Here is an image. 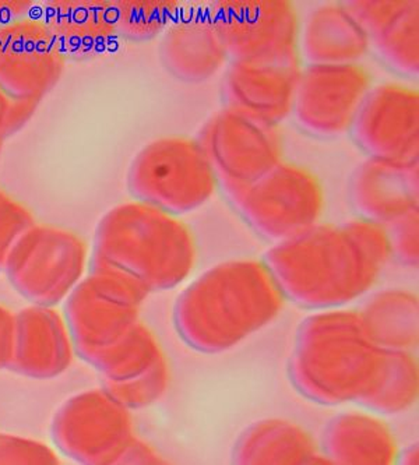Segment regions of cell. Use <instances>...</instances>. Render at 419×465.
Masks as SVG:
<instances>
[{
  "label": "cell",
  "mask_w": 419,
  "mask_h": 465,
  "mask_svg": "<svg viewBox=\"0 0 419 465\" xmlns=\"http://www.w3.org/2000/svg\"><path fill=\"white\" fill-rule=\"evenodd\" d=\"M58 457L46 444L0 433V464H56Z\"/></svg>",
  "instance_id": "30"
},
{
  "label": "cell",
  "mask_w": 419,
  "mask_h": 465,
  "mask_svg": "<svg viewBox=\"0 0 419 465\" xmlns=\"http://www.w3.org/2000/svg\"><path fill=\"white\" fill-rule=\"evenodd\" d=\"M197 142L226 196L246 188L283 163L278 126L247 118L225 106L205 122Z\"/></svg>",
  "instance_id": "11"
},
{
  "label": "cell",
  "mask_w": 419,
  "mask_h": 465,
  "mask_svg": "<svg viewBox=\"0 0 419 465\" xmlns=\"http://www.w3.org/2000/svg\"><path fill=\"white\" fill-rule=\"evenodd\" d=\"M163 357L155 332L139 322L125 339L101 353L90 366L100 373L101 381H125L143 375Z\"/></svg>",
  "instance_id": "25"
},
{
  "label": "cell",
  "mask_w": 419,
  "mask_h": 465,
  "mask_svg": "<svg viewBox=\"0 0 419 465\" xmlns=\"http://www.w3.org/2000/svg\"><path fill=\"white\" fill-rule=\"evenodd\" d=\"M40 103L38 101L12 100L9 114V137L30 122Z\"/></svg>",
  "instance_id": "33"
},
{
  "label": "cell",
  "mask_w": 419,
  "mask_h": 465,
  "mask_svg": "<svg viewBox=\"0 0 419 465\" xmlns=\"http://www.w3.org/2000/svg\"><path fill=\"white\" fill-rule=\"evenodd\" d=\"M351 132L369 157L418 160V90L402 83L374 85L362 103Z\"/></svg>",
  "instance_id": "14"
},
{
  "label": "cell",
  "mask_w": 419,
  "mask_h": 465,
  "mask_svg": "<svg viewBox=\"0 0 419 465\" xmlns=\"http://www.w3.org/2000/svg\"><path fill=\"white\" fill-rule=\"evenodd\" d=\"M5 199H6V194L4 192L0 191V206L4 204Z\"/></svg>",
  "instance_id": "38"
},
{
  "label": "cell",
  "mask_w": 419,
  "mask_h": 465,
  "mask_svg": "<svg viewBox=\"0 0 419 465\" xmlns=\"http://www.w3.org/2000/svg\"><path fill=\"white\" fill-rule=\"evenodd\" d=\"M418 397V363L410 351L389 350V368L384 383L362 407L379 414H400Z\"/></svg>",
  "instance_id": "27"
},
{
  "label": "cell",
  "mask_w": 419,
  "mask_h": 465,
  "mask_svg": "<svg viewBox=\"0 0 419 465\" xmlns=\"http://www.w3.org/2000/svg\"><path fill=\"white\" fill-rule=\"evenodd\" d=\"M345 5L365 28L377 54L398 73L418 77V0H355Z\"/></svg>",
  "instance_id": "19"
},
{
  "label": "cell",
  "mask_w": 419,
  "mask_h": 465,
  "mask_svg": "<svg viewBox=\"0 0 419 465\" xmlns=\"http://www.w3.org/2000/svg\"><path fill=\"white\" fill-rule=\"evenodd\" d=\"M228 199L247 224L270 241L281 242L319 224L324 192L304 166L281 163Z\"/></svg>",
  "instance_id": "8"
},
{
  "label": "cell",
  "mask_w": 419,
  "mask_h": 465,
  "mask_svg": "<svg viewBox=\"0 0 419 465\" xmlns=\"http://www.w3.org/2000/svg\"><path fill=\"white\" fill-rule=\"evenodd\" d=\"M387 368L389 350L369 339L358 311L322 309L301 322L290 378L306 399L362 404L382 386Z\"/></svg>",
  "instance_id": "3"
},
{
  "label": "cell",
  "mask_w": 419,
  "mask_h": 465,
  "mask_svg": "<svg viewBox=\"0 0 419 465\" xmlns=\"http://www.w3.org/2000/svg\"><path fill=\"white\" fill-rule=\"evenodd\" d=\"M230 61L301 62V22L287 0H221L208 7Z\"/></svg>",
  "instance_id": "9"
},
{
  "label": "cell",
  "mask_w": 419,
  "mask_h": 465,
  "mask_svg": "<svg viewBox=\"0 0 419 465\" xmlns=\"http://www.w3.org/2000/svg\"><path fill=\"white\" fill-rule=\"evenodd\" d=\"M112 6L118 35L133 43L163 35L182 12V5L174 0H118Z\"/></svg>",
  "instance_id": "26"
},
{
  "label": "cell",
  "mask_w": 419,
  "mask_h": 465,
  "mask_svg": "<svg viewBox=\"0 0 419 465\" xmlns=\"http://www.w3.org/2000/svg\"><path fill=\"white\" fill-rule=\"evenodd\" d=\"M160 56L171 74L187 83L207 82L230 62L208 10L181 12L161 35Z\"/></svg>",
  "instance_id": "18"
},
{
  "label": "cell",
  "mask_w": 419,
  "mask_h": 465,
  "mask_svg": "<svg viewBox=\"0 0 419 465\" xmlns=\"http://www.w3.org/2000/svg\"><path fill=\"white\" fill-rule=\"evenodd\" d=\"M126 184L133 199L179 217L205 206L218 181L197 139L168 136L153 140L135 155Z\"/></svg>",
  "instance_id": "5"
},
{
  "label": "cell",
  "mask_w": 419,
  "mask_h": 465,
  "mask_svg": "<svg viewBox=\"0 0 419 465\" xmlns=\"http://www.w3.org/2000/svg\"><path fill=\"white\" fill-rule=\"evenodd\" d=\"M34 7L33 2H0V25L28 17Z\"/></svg>",
  "instance_id": "35"
},
{
  "label": "cell",
  "mask_w": 419,
  "mask_h": 465,
  "mask_svg": "<svg viewBox=\"0 0 419 465\" xmlns=\"http://www.w3.org/2000/svg\"><path fill=\"white\" fill-rule=\"evenodd\" d=\"M51 436L62 454L88 465L121 464L136 440L130 410L104 389L66 400L55 412Z\"/></svg>",
  "instance_id": "10"
},
{
  "label": "cell",
  "mask_w": 419,
  "mask_h": 465,
  "mask_svg": "<svg viewBox=\"0 0 419 465\" xmlns=\"http://www.w3.org/2000/svg\"><path fill=\"white\" fill-rule=\"evenodd\" d=\"M34 224L33 214L20 203L6 196L0 206V272H4L13 246Z\"/></svg>",
  "instance_id": "29"
},
{
  "label": "cell",
  "mask_w": 419,
  "mask_h": 465,
  "mask_svg": "<svg viewBox=\"0 0 419 465\" xmlns=\"http://www.w3.org/2000/svg\"><path fill=\"white\" fill-rule=\"evenodd\" d=\"M389 231L366 218L316 224L275 242L265 266L285 298L302 308H344L365 296L392 259Z\"/></svg>",
  "instance_id": "1"
},
{
  "label": "cell",
  "mask_w": 419,
  "mask_h": 465,
  "mask_svg": "<svg viewBox=\"0 0 419 465\" xmlns=\"http://www.w3.org/2000/svg\"><path fill=\"white\" fill-rule=\"evenodd\" d=\"M284 301L263 260H228L182 290L174 306V323L189 347L220 353L269 326L283 311Z\"/></svg>",
  "instance_id": "2"
},
{
  "label": "cell",
  "mask_w": 419,
  "mask_h": 465,
  "mask_svg": "<svg viewBox=\"0 0 419 465\" xmlns=\"http://www.w3.org/2000/svg\"><path fill=\"white\" fill-rule=\"evenodd\" d=\"M236 464H314L316 441L298 423L263 420L247 426L234 446Z\"/></svg>",
  "instance_id": "23"
},
{
  "label": "cell",
  "mask_w": 419,
  "mask_h": 465,
  "mask_svg": "<svg viewBox=\"0 0 419 465\" xmlns=\"http://www.w3.org/2000/svg\"><path fill=\"white\" fill-rule=\"evenodd\" d=\"M88 266L85 241L70 231L34 224L7 256L4 272L18 295L34 306L65 302Z\"/></svg>",
  "instance_id": "7"
},
{
  "label": "cell",
  "mask_w": 419,
  "mask_h": 465,
  "mask_svg": "<svg viewBox=\"0 0 419 465\" xmlns=\"http://www.w3.org/2000/svg\"><path fill=\"white\" fill-rule=\"evenodd\" d=\"M12 100L0 88V142L9 137V114Z\"/></svg>",
  "instance_id": "36"
},
{
  "label": "cell",
  "mask_w": 419,
  "mask_h": 465,
  "mask_svg": "<svg viewBox=\"0 0 419 465\" xmlns=\"http://www.w3.org/2000/svg\"><path fill=\"white\" fill-rule=\"evenodd\" d=\"M15 314L0 305V371L9 369L15 345Z\"/></svg>",
  "instance_id": "32"
},
{
  "label": "cell",
  "mask_w": 419,
  "mask_h": 465,
  "mask_svg": "<svg viewBox=\"0 0 419 465\" xmlns=\"http://www.w3.org/2000/svg\"><path fill=\"white\" fill-rule=\"evenodd\" d=\"M169 383V369L165 357L143 375L125 381H101V389L127 410H139L157 401Z\"/></svg>",
  "instance_id": "28"
},
{
  "label": "cell",
  "mask_w": 419,
  "mask_h": 465,
  "mask_svg": "<svg viewBox=\"0 0 419 465\" xmlns=\"http://www.w3.org/2000/svg\"><path fill=\"white\" fill-rule=\"evenodd\" d=\"M371 88V74L359 64H309L299 74L294 116L314 136H341L353 127Z\"/></svg>",
  "instance_id": "12"
},
{
  "label": "cell",
  "mask_w": 419,
  "mask_h": 465,
  "mask_svg": "<svg viewBox=\"0 0 419 465\" xmlns=\"http://www.w3.org/2000/svg\"><path fill=\"white\" fill-rule=\"evenodd\" d=\"M2 144H4V142H0V153H2Z\"/></svg>",
  "instance_id": "39"
},
{
  "label": "cell",
  "mask_w": 419,
  "mask_h": 465,
  "mask_svg": "<svg viewBox=\"0 0 419 465\" xmlns=\"http://www.w3.org/2000/svg\"><path fill=\"white\" fill-rule=\"evenodd\" d=\"M323 448L330 462L353 465H389L398 457L389 426L366 412L338 414L323 432Z\"/></svg>",
  "instance_id": "22"
},
{
  "label": "cell",
  "mask_w": 419,
  "mask_h": 465,
  "mask_svg": "<svg viewBox=\"0 0 419 465\" xmlns=\"http://www.w3.org/2000/svg\"><path fill=\"white\" fill-rule=\"evenodd\" d=\"M301 69V62H228L223 79L225 108L278 126L293 114Z\"/></svg>",
  "instance_id": "15"
},
{
  "label": "cell",
  "mask_w": 419,
  "mask_h": 465,
  "mask_svg": "<svg viewBox=\"0 0 419 465\" xmlns=\"http://www.w3.org/2000/svg\"><path fill=\"white\" fill-rule=\"evenodd\" d=\"M369 339L384 350L411 351L418 345V295L386 288L366 296L358 309Z\"/></svg>",
  "instance_id": "24"
},
{
  "label": "cell",
  "mask_w": 419,
  "mask_h": 465,
  "mask_svg": "<svg viewBox=\"0 0 419 465\" xmlns=\"http://www.w3.org/2000/svg\"><path fill=\"white\" fill-rule=\"evenodd\" d=\"M402 462L403 464H418V446L416 444H410L403 450Z\"/></svg>",
  "instance_id": "37"
},
{
  "label": "cell",
  "mask_w": 419,
  "mask_h": 465,
  "mask_svg": "<svg viewBox=\"0 0 419 465\" xmlns=\"http://www.w3.org/2000/svg\"><path fill=\"white\" fill-rule=\"evenodd\" d=\"M75 348L62 314L30 305L15 313V345L9 369L36 381L58 378L72 365Z\"/></svg>",
  "instance_id": "17"
},
{
  "label": "cell",
  "mask_w": 419,
  "mask_h": 465,
  "mask_svg": "<svg viewBox=\"0 0 419 465\" xmlns=\"http://www.w3.org/2000/svg\"><path fill=\"white\" fill-rule=\"evenodd\" d=\"M40 18L72 61L95 58L118 40L115 12L105 0H51L43 5Z\"/></svg>",
  "instance_id": "20"
},
{
  "label": "cell",
  "mask_w": 419,
  "mask_h": 465,
  "mask_svg": "<svg viewBox=\"0 0 419 465\" xmlns=\"http://www.w3.org/2000/svg\"><path fill=\"white\" fill-rule=\"evenodd\" d=\"M148 293L119 274L88 272L64 305V319L75 355L90 365L118 344L140 322Z\"/></svg>",
  "instance_id": "6"
},
{
  "label": "cell",
  "mask_w": 419,
  "mask_h": 465,
  "mask_svg": "<svg viewBox=\"0 0 419 465\" xmlns=\"http://www.w3.org/2000/svg\"><path fill=\"white\" fill-rule=\"evenodd\" d=\"M194 233L176 215L145 203H122L98 221L88 272H106L136 282L147 293L186 282L196 264Z\"/></svg>",
  "instance_id": "4"
},
{
  "label": "cell",
  "mask_w": 419,
  "mask_h": 465,
  "mask_svg": "<svg viewBox=\"0 0 419 465\" xmlns=\"http://www.w3.org/2000/svg\"><path fill=\"white\" fill-rule=\"evenodd\" d=\"M419 163L369 157L351 178L350 194L362 218L390 225L418 210Z\"/></svg>",
  "instance_id": "16"
},
{
  "label": "cell",
  "mask_w": 419,
  "mask_h": 465,
  "mask_svg": "<svg viewBox=\"0 0 419 465\" xmlns=\"http://www.w3.org/2000/svg\"><path fill=\"white\" fill-rule=\"evenodd\" d=\"M369 49L368 33L345 4L320 5L301 25L299 52L309 64H358Z\"/></svg>",
  "instance_id": "21"
},
{
  "label": "cell",
  "mask_w": 419,
  "mask_h": 465,
  "mask_svg": "<svg viewBox=\"0 0 419 465\" xmlns=\"http://www.w3.org/2000/svg\"><path fill=\"white\" fill-rule=\"evenodd\" d=\"M419 218L418 210L408 213L400 220L390 224V243L393 256L400 260L408 269H416L419 260Z\"/></svg>",
  "instance_id": "31"
},
{
  "label": "cell",
  "mask_w": 419,
  "mask_h": 465,
  "mask_svg": "<svg viewBox=\"0 0 419 465\" xmlns=\"http://www.w3.org/2000/svg\"><path fill=\"white\" fill-rule=\"evenodd\" d=\"M161 459L153 449L147 444L135 440V443L127 449L125 456L122 457L121 464H160Z\"/></svg>",
  "instance_id": "34"
},
{
  "label": "cell",
  "mask_w": 419,
  "mask_h": 465,
  "mask_svg": "<svg viewBox=\"0 0 419 465\" xmlns=\"http://www.w3.org/2000/svg\"><path fill=\"white\" fill-rule=\"evenodd\" d=\"M66 61L41 18L0 25V88L10 100L41 103L58 84Z\"/></svg>",
  "instance_id": "13"
}]
</instances>
